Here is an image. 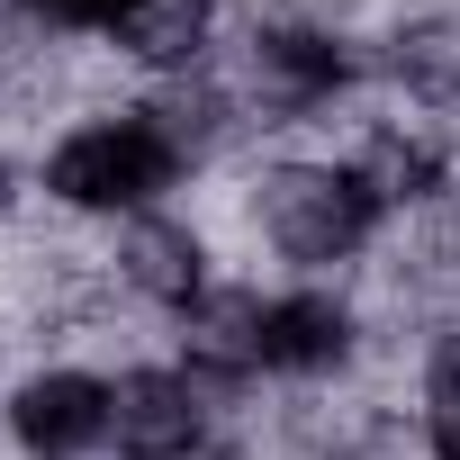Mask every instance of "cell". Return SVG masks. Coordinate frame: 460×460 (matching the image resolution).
<instances>
[{
	"label": "cell",
	"instance_id": "cell-1",
	"mask_svg": "<svg viewBox=\"0 0 460 460\" xmlns=\"http://www.w3.org/2000/svg\"><path fill=\"white\" fill-rule=\"evenodd\" d=\"M172 172H181V145L163 118H100L55 145L46 190L64 208H145L154 190H172Z\"/></svg>",
	"mask_w": 460,
	"mask_h": 460
},
{
	"label": "cell",
	"instance_id": "cell-2",
	"mask_svg": "<svg viewBox=\"0 0 460 460\" xmlns=\"http://www.w3.org/2000/svg\"><path fill=\"white\" fill-rule=\"evenodd\" d=\"M379 226V181L343 172V163H298L262 190V235L289 262H343L361 235Z\"/></svg>",
	"mask_w": 460,
	"mask_h": 460
},
{
	"label": "cell",
	"instance_id": "cell-3",
	"mask_svg": "<svg viewBox=\"0 0 460 460\" xmlns=\"http://www.w3.org/2000/svg\"><path fill=\"white\" fill-rule=\"evenodd\" d=\"M109 433L127 460H190L208 415H199V388L181 370H127L109 388Z\"/></svg>",
	"mask_w": 460,
	"mask_h": 460
},
{
	"label": "cell",
	"instance_id": "cell-4",
	"mask_svg": "<svg viewBox=\"0 0 460 460\" xmlns=\"http://www.w3.org/2000/svg\"><path fill=\"white\" fill-rule=\"evenodd\" d=\"M10 433H19L37 460H82V451L109 433V388H100V379H82V370H46V379H28V388H19Z\"/></svg>",
	"mask_w": 460,
	"mask_h": 460
},
{
	"label": "cell",
	"instance_id": "cell-5",
	"mask_svg": "<svg viewBox=\"0 0 460 460\" xmlns=\"http://www.w3.org/2000/svg\"><path fill=\"white\" fill-rule=\"evenodd\" d=\"M352 343V316L334 298H271L262 307V370H334Z\"/></svg>",
	"mask_w": 460,
	"mask_h": 460
},
{
	"label": "cell",
	"instance_id": "cell-6",
	"mask_svg": "<svg viewBox=\"0 0 460 460\" xmlns=\"http://www.w3.org/2000/svg\"><path fill=\"white\" fill-rule=\"evenodd\" d=\"M181 316H190V361H208V370H262V298L226 289V298H199Z\"/></svg>",
	"mask_w": 460,
	"mask_h": 460
},
{
	"label": "cell",
	"instance_id": "cell-7",
	"mask_svg": "<svg viewBox=\"0 0 460 460\" xmlns=\"http://www.w3.org/2000/svg\"><path fill=\"white\" fill-rule=\"evenodd\" d=\"M118 262H127L136 289H154V298H172V307H199V298H208V289H199V244L181 235V226H136Z\"/></svg>",
	"mask_w": 460,
	"mask_h": 460
},
{
	"label": "cell",
	"instance_id": "cell-8",
	"mask_svg": "<svg viewBox=\"0 0 460 460\" xmlns=\"http://www.w3.org/2000/svg\"><path fill=\"white\" fill-rule=\"evenodd\" d=\"M262 73H271L289 100H316V91L343 82V46H334V37H307V28H280V37H262Z\"/></svg>",
	"mask_w": 460,
	"mask_h": 460
},
{
	"label": "cell",
	"instance_id": "cell-9",
	"mask_svg": "<svg viewBox=\"0 0 460 460\" xmlns=\"http://www.w3.org/2000/svg\"><path fill=\"white\" fill-rule=\"evenodd\" d=\"M136 55H154V64H172V55H190L199 46V0H145V10L118 28Z\"/></svg>",
	"mask_w": 460,
	"mask_h": 460
},
{
	"label": "cell",
	"instance_id": "cell-10",
	"mask_svg": "<svg viewBox=\"0 0 460 460\" xmlns=\"http://www.w3.org/2000/svg\"><path fill=\"white\" fill-rule=\"evenodd\" d=\"M424 406H433V451L460 460V334L433 352V379H424Z\"/></svg>",
	"mask_w": 460,
	"mask_h": 460
},
{
	"label": "cell",
	"instance_id": "cell-11",
	"mask_svg": "<svg viewBox=\"0 0 460 460\" xmlns=\"http://www.w3.org/2000/svg\"><path fill=\"white\" fill-rule=\"evenodd\" d=\"M28 10H46L55 28H127L145 0H28Z\"/></svg>",
	"mask_w": 460,
	"mask_h": 460
},
{
	"label": "cell",
	"instance_id": "cell-12",
	"mask_svg": "<svg viewBox=\"0 0 460 460\" xmlns=\"http://www.w3.org/2000/svg\"><path fill=\"white\" fill-rule=\"evenodd\" d=\"M0 208H10V163H0Z\"/></svg>",
	"mask_w": 460,
	"mask_h": 460
}]
</instances>
